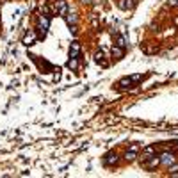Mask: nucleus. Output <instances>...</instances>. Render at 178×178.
<instances>
[{"label": "nucleus", "mask_w": 178, "mask_h": 178, "mask_svg": "<svg viewBox=\"0 0 178 178\" xmlns=\"http://www.w3.org/2000/svg\"><path fill=\"white\" fill-rule=\"evenodd\" d=\"M82 2H84V4H91V0H82Z\"/></svg>", "instance_id": "22"}, {"label": "nucleus", "mask_w": 178, "mask_h": 178, "mask_svg": "<svg viewBox=\"0 0 178 178\" xmlns=\"http://www.w3.org/2000/svg\"><path fill=\"white\" fill-rule=\"evenodd\" d=\"M175 162H176V155H175L173 151H171V153L166 151V153L160 155V164H164V166H168V168L171 166V164H175Z\"/></svg>", "instance_id": "2"}, {"label": "nucleus", "mask_w": 178, "mask_h": 178, "mask_svg": "<svg viewBox=\"0 0 178 178\" xmlns=\"http://www.w3.org/2000/svg\"><path fill=\"white\" fill-rule=\"evenodd\" d=\"M169 5H171V7H176V5H178V0H169Z\"/></svg>", "instance_id": "19"}, {"label": "nucleus", "mask_w": 178, "mask_h": 178, "mask_svg": "<svg viewBox=\"0 0 178 178\" xmlns=\"http://www.w3.org/2000/svg\"><path fill=\"white\" fill-rule=\"evenodd\" d=\"M158 164H160V157H157V155H151V157H148V158H143V166H144L146 169L157 168Z\"/></svg>", "instance_id": "1"}, {"label": "nucleus", "mask_w": 178, "mask_h": 178, "mask_svg": "<svg viewBox=\"0 0 178 178\" xmlns=\"http://www.w3.org/2000/svg\"><path fill=\"white\" fill-rule=\"evenodd\" d=\"M41 13H43V14H46V16H50V7H48V5L45 4V5L41 7Z\"/></svg>", "instance_id": "15"}, {"label": "nucleus", "mask_w": 178, "mask_h": 178, "mask_svg": "<svg viewBox=\"0 0 178 178\" xmlns=\"http://www.w3.org/2000/svg\"><path fill=\"white\" fill-rule=\"evenodd\" d=\"M80 50H82L80 41H73L70 45V57H78L80 55Z\"/></svg>", "instance_id": "4"}, {"label": "nucleus", "mask_w": 178, "mask_h": 178, "mask_svg": "<svg viewBox=\"0 0 178 178\" xmlns=\"http://www.w3.org/2000/svg\"><path fill=\"white\" fill-rule=\"evenodd\" d=\"M64 18H66V21H68L70 25H71V23H77V14H75V13H68Z\"/></svg>", "instance_id": "13"}, {"label": "nucleus", "mask_w": 178, "mask_h": 178, "mask_svg": "<svg viewBox=\"0 0 178 178\" xmlns=\"http://www.w3.org/2000/svg\"><path fill=\"white\" fill-rule=\"evenodd\" d=\"M116 45H119V46H123V48H125V46H126L125 36H118V38H116Z\"/></svg>", "instance_id": "14"}, {"label": "nucleus", "mask_w": 178, "mask_h": 178, "mask_svg": "<svg viewBox=\"0 0 178 178\" xmlns=\"http://www.w3.org/2000/svg\"><path fill=\"white\" fill-rule=\"evenodd\" d=\"M176 146H178V141H176Z\"/></svg>", "instance_id": "23"}, {"label": "nucleus", "mask_w": 178, "mask_h": 178, "mask_svg": "<svg viewBox=\"0 0 178 178\" xmlns=\"http://www.w3.org/2000/svg\"><path fill=\"white\" fill-rule=\"evenodd\" d=\"M77 66H78V57H70L68 68H70V70H77Z\"/></svg>", "instance_id": "12"}, {"label": "nucleus", "mask_w": 178, "mask_h": 178, "mask_svg": "<svg viewBox=\"0 0 178 178\" xmlns=\"http://www.w3.org/2000/svg\"><path fill=\"white\" fill-rule=\"evenodd\" d=\"M111 53H112V57H114L116 61H119V59H123V55H125V48L119 46V45H116V46H112Z\"/></svg>", "instance_id": "5"}, {"label": "nucleus", "mask_w": 178, "mask_h": 178, "mask_svg": "<svg viewBox=\"0 0 178 178\" xmlns=\"http://www.w3.org/2000/svg\"><path fill=\"white\" fill-rule=\"evenodd\" d=\"M132 84H134L132 77H125V78H121V80L118 82V87H121V89H126V87H130Z\"/></svg>", "instance_id": "10"}, {"label": "nucleus", "mask_w": 178, "mask_h": 178, "mask_svg": "<svg viewBox=\"0 0 178 178\" xmlns=\"http://www.w3.org/2000/svg\"><path fill=\"white\" fill-rule=\"evenodd\" d=\"M132 80H134V82H139V80H143V75L139 73V75H134V77H132Z\"/></svg>", "instance_id": "17"}, {"label": "nucleus", "mask_w": 178, "mask_h": 178, "mask_svg": "<svg viewBox=\"0 0 178 178\" xmlns=\"http://www.w3.org/2000/svg\"><path fill=\"white\" fill-rule=\"evenodd\" d=\"M55 7H57V14H59V16H66V14H68V5H66V2H64V0H57V2H55Z\"/></svg>", "instance_id": "3"}, {"label": "nucleus", "mask_w": 178, "mask_h": 178, "mask_svg": "<svg viewBox=\"0 0 178 178\" xmlns=\"http://www.w3.org/2000/svg\"><path fill=\"white\" fill-rule=\"evenodd\" d=\"M118 162V155H116L114 151H111V153H107L104 158V164L105 166H111V164H116Z\"/></svg>", "instance_id": "8"}, {"label": "nucleus", "mask_w": 178, "mask_h": 178, "mask_svg": "<svg viewBox=\"0 0 178 178\" xmlns=\"http://www.w3.org/2000/svg\"><path fill=\"white\" fill-rule=\"evenodd\" d=\"M119 9H123V11H126V9H132L134 5H136V0H119Z\"/></svg>", "instance_id": "9"}, {"label": "nucleus", "mask_w": 178, "mask_h": 178, "mask_svg": "<svg viewBox=\"0 0 178 178\" xmlns=\"http://www.w3.org/2000/svg\"><path fill=\"white\" fill-rule=\"evenodd\" d=\"M176 169H178V164H171V166H169V171H171V173H176Z\"/></svg>", "instance_id": "18"}, {"label": "nucleus", "mask_w": 178, "mask_h": 178, "mask_svg": "<svg viewBox=\"0 0 178 178\" xmlns=\"http://www.w3.org/2000/svg\"><path fill=\"white\" fill-rule=\"evenodd\" d=\"M53 78H55V80H59V78H61V73H59V70H57V73L53 75Z\"/></svg>", "instance_id": "20"}, {"label": "nucleus", "mask_w": 178, "mask_h": 178, "mask_svg": "<svg viewBox=\"0 0 178 178\" xmlns=\"http://www.w3.org/2000/svg\"><path fill=\"white\" fill-rule=\"evenodd\" d=\"M38 38H39V36H36V32H34V31H31L29 34H27V36H25V38H23V45L31 46V45H34V41H36Z\"/></svg>", "instance_id": "7"}, {"label": "nucleus", "mask_w": 178, "mask_h": 178, "mask_svg": "<svg viewBox=\"0 0 178 178\" xmlns=\"http://www.w3.org/2000/svg\"><path fill=\"white\" fill-rule=\"evenodd\" d=\"M70 31H71V34H73V36H77V32H78V29L75 27V23H73V25H70Z\"/></svg>", "instance_id": "16"}, {"label": "nucleus", "mask_w": 178, "mask_h": 178, "mask_svg": "<svg viewBox=\"0 0 178 178\" xmlns=\"http://www.w3.org/2000/svg\"><path fill=\"white\" fill-rule=\"evenodd\" d=\"M94 63H96V64H100L102 68H107V66H109V63L105 61V55H104V52H102V50L94 53Z\"/></svg>", "instance_id": "6"}, {"label": "nucleus", "mask_w": 178, "mask_h": 178, "mask_svg": "<svg viewBox=\"0 0 178 178\" xmlns=\"http://www.w3.org/2000/svg\"><path fill=\"white\" fill-rule=\"evenodd\" d=\"M130 150H134V151H137V150H139V146H137V144H132V146H130Z\"/></svg>", "instance_id": "21"}, {"label": "nucleus", "mask_w": 178, "mask_h": 178, "mask_svg": "<svg viewBox=\"0 0 178 178\" xmlns=\"http://www.w3.org/2000/svg\"><path fill=\"white\" fill-rule=\"evenodd\" d=\"M136 157H137V151H134V150H126V153H125V160L126 162L136 160Z\"/></svg>", "instance_id": "11"}]
</instances>
